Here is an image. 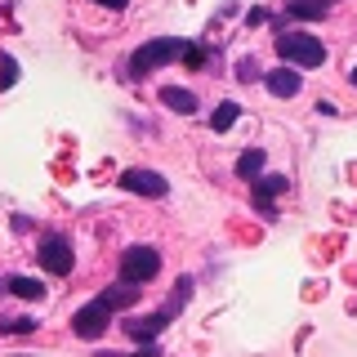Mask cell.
I'll return each mask as SVG.
<instances>
[{"label":"cell","mask_w":357,"mask_h":357,"mask_svg":"<svg viewBox=\"0 0 357 357\" xmlns=\"http://www.w3.org/2000/svg\"><path fill=\"white\" fill-rule=\"evenodd\" d=\"M36 331V321H27V317H9V321H0V335H31Z\"/></svg>","instance_id":"obj_16"},{"label":"cell","mask_w":357,"mask_h":357,"mask_svg":"<svg viewBox=\"0 0 357 357\" xmlns=\"http://www.w3.org/2000/svg\"><path fill=\"white\" fill-rule=\"evenodd\" d=\"M349 81H353V89H357V67H353V72H349Z\"/></svg>","instance_id":"obj_23"},{"label":"cell","mask_w":357,"mask_h":357,"mask_svg":"<svg viewBox=\"0 0 357 357\" xmlns=\"http://www.w3.org/2000/svg\"><path fill=\"white\" fill-rule=\"evenodd\" d=\"M237 116H241V107H237V103H219V107H215V116H210V130H219V134H223V130H232V126H237Z\"/></svg>","instance_id":"obj_15"},{"label":"cell","mask_w":357,"mask_h":357,"mask_svg":"<svg viewBox=\"0 0 357 357\" xmlns=\"http://www.w3.org/2000/svg\"><path fill=\"white\" fill-rule=\"evenodd\" d=\"M161 103L170 107V112H178V116H192V112H197V94H192V89H183V85H165L161 89Z\"/></svg>","instance_id":"obj_11"},{"label":"cell","mask_w":357,"mask_h":357,"mask_svg":"<svg viewBox=\"0 0 357 357\" xmlns=\"http://www.w3.org/2000/svg\"><path fill=\"white\" fill-rule=\"evenodd\" d=\"M107 321H112V308H103V304L94 299V304L76 308V317H72V331L81 335V340H98V335L107 331Z\"/></svg>","instance_id":"obj_5"},{"label":"cell","mask_w":357,"mask_h":357,"mask_svg":"<svg viewBox=\"0 0 357 357\" xmlns=\"http://www.w3.org/2000/svg\"><path fill=\"white\" fill-rule=\"evenodd\" d=\"M250 192H255V206H259V215H264V219H277L273 197L286 192V174H259V178L250 183Z\"/></svg>","instance_id":"obj_7"},{"label":"cell","mask_w":357,"mask_h":357,"mask_svg":"<svg viewBox=\"0 0 357 357\" xmlns=\"http://www.w3.org/2000/svg\"><path fill=\"white\" fill-rule=\"evenodd\" d=\"M156 273H161V250L156 245H130V250H121V282L148 286Z\"/></svg>","instance_id":"obj_3"},{"label":"cell","mask_w":357,"mask_h":357,"mask_svg":"<svg viewBox=\"0 0 357 357\" xmlns=\"http://www.w3.org/2000/svg\"><path fill=\"white\" fill-rule=\"evenodd\" d=\"M183 59H188V67H201V63H206V45H188Z\"/></svg>","instance_id":"obj_20"},{"label":"cell","mask_w":357,"mask_h":357,"mask_svg":"<svg viewBox=\"0 0 357 357\" xmlns=\"http://www.w3.org/2000/svg\"><path fill=\"white\" fill-rule=\"evenodd\" d=\"M183 50H188V40H178V36H156V40H148V45H139V50H134L130 72H134V76H148V72H156V67L183 59Z\"/></svg>","instance_id":"obj_2"},{"label":"cell","mask_w":357,"mask_h":357,"mask_svg":"<svg viewBox=\"0 0 357 357\" xmlns=\"http://www.w3.org/2000/svg\"><path fill=\"white\" fill-rule=\"evenodd\" d=\"M121 188H126V192H139V197H165V192H170V178H161L156 170H139V165H134V170L121 174Z\"/></svg>","instance_id":"obj_6"},{"label":"cell","mask_w":357,"mask_h":357,"mask_svg":"<svg viewBox=\"0 0 357 357\" xmlns=\"http://www.w3.org/2000/svg\"><path fill=\"white\" fill-rule=\"evenodd\" d=\"M277 54L290 67H321L326 63V45L317 36H308V31H282L277 36Z\"/></svg>","instance_id":"obj_1"},{"label":"cell","mask_w":357,"mask_h":357,"mask_svg":"<svg viewBox=\"0 0 357 357\" xmlns=\"http://www.w3.org/2000/svg\"><path fill=\"white\" fill-rule=\"evenodd\" d=\"M14 81H18V63L9 59V54H0V85L9 89V85H14Z\"/></svg>","instance_id":"obj_17"},{"label":"cell","mask_w":357,"mask_h":357,"mask_svg":"<svg viewBox=\"0 0 357 357\" xmlns=\"http://www.w3.org/2000/svg\"><path fill=\"white\" fill-rule=\"evenodd\" d=\"M188 295H192V282L183 277V282H178V290L170 295V312H174V308H183V304H188Z\"/></svg>","instance_id":"obj_19"},{"label":"cell","mask_w":357,"mask_h":357,"mask_svg":"<svg viewBox=\"0 0 357 357\" xmlns=\"http://www.w3.org/2000/svg\"><path fill=\"white\" fill-rule=\"evenodd\" d=\"M139 295H143V286H130V282H121V286H107L103 295H98V304H103V308H112V312H121V308L139 304Z\"/></svg>","instance_id":"obj_10"},{"label":"cell","mask_w":357,"mask_h":357,"mask_svg":"<svg viewBox=\"0 0 357 357\" xmlns=\"http://www.w3.org/2000/svg\"><path fill=\"white\" fill-rule=\"evenodd\" d=\"M264 85H268V94H273V98H295L304 81H299V72H290V67H277V72L264 76Z\"/></svg>","instance_id":"obj_9"},{"label":"cell","mask_w":357,"mask_h":357,"mask_svg":"<svg viewBox=\"0 0 357 357\" xmlns=\"http://www.w3.org/2000/svg\"><path fill=\"white\" fill-rule=\"evenodd\" d=\"M94 5H103V9H112V14H121V9H126L130 0H94Z\"/></svg>","instance_id":"obj_21"},{"label":"cell","mask_w":357,"mask_h":357,"mask_svg":"<svg viewBox=\"0 0 357 357\" xmlns=\"http://www.w3.org/2000/svg\"><path fill=\"white\" fill-rule=\"evenodd\" d=\"M36 259H40L45 273L67 277V273H72V264H76V255H72V241H67V237H45L40 250H36Z\"/></svg>","instance_id":"obj_4"},{"label":"cell","mask_w":357,"mask_h":357,"mask_svg":"<svg viewBox=\"0 0 357 357\" xmlns=\"http://www.w3.org/2000/svg\"><path fill=\"white\" fill-rule=\"evenodd\" d=\"M326 9H331V0H286V14L290 18H326Z\"/></svg>","instance_id":"obj_12"},{"label":"cell","mask_w":357,"mask_h":357,"mask_svg":"<svg viewBox=\"0 0 357 357\" xmlns=\"http://www.w3.org/2000/svg\"><path fill=\"white\" fill-rule=\"evenodd\" d=\"M5 290H9V295H18V299H45V286L36 282V277H9Z\"/></svg>","instance_id":"obj_14"},{"label":"cell","mask_w":357,"mask_h":357,"mask_svg":"<svg viewBox=\"0 0 357 357\" xmlns=\"http://www.w3.org/2000/svg\"><path fill=\"white\" fill-rule=\"evenodd\" d=\"M165 321H170V308H165V312H148V317H130V321H121V326H126L130 340H156V335L165 331Z\"/></svg>","instance_id":"obj_8"},{"label":"cell","mask_w":357,"mask_h":357,"mask_svg":"<svg viewBox=\"0 0 357 357\" xmlns=\"http://www.w3.org/2000/svg\"><path fill=\"white\" fill-rule=\"evenodd\" d=\"M134 357H161V353H156V344H143V353H134Z\"/></svg>","instance_id":"obj_22"},{"label":"cell","mask_w":357,"mask_h":357,"mask_svg":"<svg viewBox=\"0 0 357 357\" xmlns=\"http://www.w3.org/2000/svg\"><path fill=\"white\" fill-rule=\"evenodd\" d=\"M259 170H264V148H245V152L237 156V178L255 183V178H259Z\"/></svg>","instance_id":"obj_13"},{"label":"cell","mask_w":357,"mask_h":357,"mask_svg":"<svg viewBox=\"0 0 357 357\" xmlns=\"http://www.w3.org/2000/svg\"><path fill=\"white\" fill-rule=\"evenodd\" d=\"M259 76H264V72H259V63H255V59H241V63H237V81L250 85V81H259Z\"/></svg>","instance_id":"obj_18"}]
</instances>
